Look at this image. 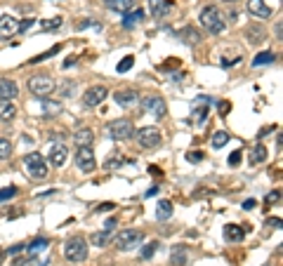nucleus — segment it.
Wrapping results in <instances>:
<instances>
[{
  "label": "nucleus",
  "instance_id": "obj_1",
  "mask_svg": "<svg viewBox=\"0 0 283 266\" xmlns=\"http://www.w3.org/2000/svg\"><path fill=\"white\" fill-rule=\"evenodd\" d=\"M201 26L208 28L210 33H215V36H220L222 31L227 28V21H224V17H222V12L215 5H208V7H203V12H201Z\"/></svg>",
  "mask_w": 283,
  "mask_h": 266
},
{
  "label": "nucleus",
  "instance_id": "obj_2",
  "mask_svg": "<svg viewBox=\"0 0 283 266\" xmlns=\"http://www.w3.org/2000/svg\"><path fill=\"white\" fill-rule=\"evenodd\" d=\"M106 134L114 142H128V139H133L135 127L128 118H118V120H111V123L106 125Z\"/></svg>",
  "mask_w": 283,
  "mask_h": 266
},
{
  "label": "nucleus",
  "instance_id": "obj_3",
  "mask_svg": "<svg viewBox=\"0 0 283 266\" xmlns=\"http://www.w3.org/2000/svg\"><path fill=\"white\" fill-rule=\"evenodd\" d=\"M64 257L69 262H85L88 259V243L83 236H73L64 245Z\"/></svg>",
  "mask_w": 283,
  "mask_h": 266
},
{
  "label": "nucleus",
  "instance_id": "obj_4",
  "mask_svg": "<svg viewBox=\"0 0 283 266\" xmlns=\"http://www.w3.org/2000/svg\"><path fill=\"white\" fill-rule=\"evenodd\" d=\"M54 80L52 76H47V73H38L33 78L28 80V89H31V94H35L38 99H45L47 94H52L54 92Z\"/></svg>",
  "mask_w": 283,
  "mask_h": 266
},
{
  "label": "nucleus",
  "instance_id": "obj_5",
  "mask_svg": "<svg viewBox=\"0 0 283 266\" xmlns=\"http://www.w3.org/2000/svg\"><path fill=\"white\" fill-rule=\"evenodd\" d=\"M135 142L140 144L142 149H156V146H160V142H163V134H160L158 127H140V130H135Z\"/></svg>",
  "mask_w": 283,
  "mask_h": 266
},
{
  "label": "nucleus",
  "instance_id": "obj_6",
  "mask_svg": "<svg viewBox=\"0 0 283 266\" xmlns=\"http://www.w3.org/2000/svg\"><path fill=\"white\" fill-rule=\"evenodd\" d=\"M24 165H26V172L33 179H45L47 177V172H50V170H47V163H45L43 156H40L38 151L28 153L26 158H24Z\"/></svg>",
  "mask_w": 283,
  "mask_h": 266
},
{
  "label": "nucleus",
  "instance_id": "obj_7",
  "mask_svg": "<svg viewBox=\"0 0 283 266\" xmlns=\"http://www.w3.org/2000/svg\"><path fill=\"white\" fill-rule=\"evenodd\" d=\"M142 240H144V233L142 231H137V229H125V231H121L118 236H116V240H114V245L118 250H123V252H128V250H133V248H137Z\"/></svg>",
  "mask_w": 283,
  "mask_h": 266
},
{
  "label": "nucleus",
  "instance_id": "obj_8",
  "mask_svg": "<svg viewBox=\"0 0 283 266\" xmlns=\"http://www.w3.org/2000/svg\"><path fill=\"white\" fill-rule=\"evenodd\" d=\"M142 108H144L146 113L156 115V118H163V115L168 113V106H165V101H163L158 94H146V97H142Z\"/></svg>",
  "mask_w": 283,
  "mask_h": 266
},
{
  "label": "nucleus",
  "instance_id": "obj_9",
  "mask_svg": "<svg viewBox=\"0 0 283 266\" xmlns=\"http://www.w3.org/2000/svg\"><path fill=\"white\" fill-rule=\"evenodd\" d=\"M76 165L83 172H95L97 160H95V153H92L90 146H78V151H76Z\"/></svg>",
  "mask_w": 283,
  "mask_h": 266
},
{
  "label": "nucleus",
  "instance_id": "obj_10",
  "mask_svg": "<svg viewBox=\"0 0 283 266\" xmlns=\"http://www.w3.org/2000/svg\"><path fill=\"white\" fill-rule=\"evenodd\" d=\"M106 88L104 85H95V88H90L85 94H83V106L85 108H95V106H99L102 101L106 99Z\"/></svg>",
  "mask_w": 283,
  "mask_h": 266
},
{
  "label": "nucleus",
  "instance_id": "obj_11",
  "mask_svg": "<svg viewBox=\"0 0 283 266\" xmlns=\"http://www.w3.org/2000/svg\"><path fill=\"white\" fill-rule=\"evenodd\" d=\"M19 33V19L9 17V14H2L0 17V40H9L12 36Z\"/></svg>",
  "mask_w": 283,
  "mask_h": 266
},
{
  "label": "nucleus",
  "instance_id": "obj_12",
  "mask_svg": "<svg viewBox=\"0 0 283 266\" xmlns=\"http://www.w3.org/2000/svg\"><path fill=\"white\" fill-rule=\"evenodd\" d=\"M114 99H116V104L123 108H133L140 104V94L135 89H118V92H114Z\"/></svg>",
  "mask_w": 283,
  "mask_h": 266
},
{
  "label": "nucleus",
  "instance_id": "obj_13",
  "mask_svg": "<svg viewBox=\"0 0 283 266\" xmlns=\"http://www.w3.org/2000/svg\"><path fill=\"white\" fill-rule=\"evenodd\" d=\"M246 7H248V12H250L255 19H269V17H272V12H274V9L269 7L265 0H248Z\"/></svg>",
  "mask_w": 283,
  "mask_h": 266
},
{
  "label": "nucleus",
  "instance_id": "obj_14",
  "mask_svg": "<svg viewBox=\"0 0 283 266\" xmlns=\"http://www.w3.org/2000/svg\"><path fill=\"white\" fill-rule=\"evenodd\" d=\"M47 156H50V163L54 168H62L66 158H69V149H66V144H54L52 149L47 151Z\"/></svg>",
  "mask_w": 283,
  "mask_h": 266
},
{
  "label": "nucleus",
  "instance_id": "obj_15",
  "mask_svg": "<svg viewBox=\"0 0 283 266\" xmlns=\"http://www.w3.org/2000/svg\"><path fill=\"white\" fill-rule=\"evenodd\" d=\"M149 7L156 19H165L172 9V0H149Z\"/></svg>",
  "mask_w": 283,
  "mask_h": 266
},
{
  "label": "nucleus",
  "instance_id": "obj_16",
  "mask_svg": "<svg viewBox=\"0 0 283 266\" xmlns=\"http://www.w3.org/2000/svg\"><path fill=\"white\" fill-rule=\"evenodd\" d=\"M246 38H248V43H253V45L265 43V40H267L265 26H262V24H250V26L246 28Z\"/></svg>",
  "mask_w": 283,
  "mask_h": 266
},
{
  "label": "nucleus",
  "instance_id": "obj_17",
  "mask_svg": "<svg viewBox=\"0 0 283 266\" xmlns=\"http://www.w3.org/2000/svg\"><path fill=\"white\" fill-rule=\"evenodd\" d=\"M17 97H19L17 83L9 78H0V99H17Z\"/></svg>",
  "mask_w": 283,
  "mask_h": 266
},
{
  "label": "nucleus",
  "instance_id": "obj_18",
  "mask_svg": "<svg viewBox=\"0 0 283 266\" xmlns=\"http://www.w3.org/2000/svg\"><path fill=\"white\" fill-rule=\"evenodd\" d=\"M73 142H76V146H92L95 132H92L90 127H78V130L73 132Z\"/></svg>",
  "mask_w": 283,
  "mask_h": 266
},
{
  "label": "nucleus",
  "instance_id": "obj_19",
  "mask_svg": "<svg viewBox=\"0 0 283 266\" xmlns=\"http://www.w3.org/2000/svg\"><path fill=\"white\" fill-rule=\"evenodd\" d=\"M14 115H17V106L12 104V99H0V120L9 123L14 120Z\"/></svg>",
  "mask_w": 283,
  "mask_h": 266
},
{
  "label": "nucleus",
  "instance_id": "obj_20",
  "mask_svg": "<svg viewBox=\"0 0 283 266\" xmlns=\"http://www.w3.org/2000/svg\"><path fill=\"white\" fill-rule=\"evenodd\" d=\"M243 236H246V231L241 229L239 224H227V226H224V240H227V243H241Z\"/></svg>",
  "mask_w": 283,
  "mask_h": 266
},
{
  "label": "nucleus",
  "instance_id": "obj_21",
  "mask_svg": "<svg viewBox=\"0 0 283 266\" xmlns=\"http://www.w3.org/2000/svg\"><path fill=\"white\" fill-rule=\"evenodd\" d=\"M135 2L137 0H104V5L109 9H114V12H130V9H135Z\"/></svg>",
  "mask_w": 283,
  "mask_h": 266
},
{
  "label": "nucleus",
  "instance_id": "obj_22",
  "mask_svg": "<svg viewBox=\"0 0 283 266\" xmlns=\"http://www.w3.org/2000/svg\"><path fill=\"white\" fill-rule=\"evenodd\" d=\"M144 19V9H130L123 14V28H133L135 24H140Z\"/></svg>",
  "mask_w": 283,
  "mask_h": 266
},
{
  "label": "nucleus",
  "instance_id": "obj_23",
  "mask_svg": "<svg viewBox=\"0 0 283 266\" xmlns=\"http://www.w3.org/2000/svg\"><path fill=\"white\" fill-rule=\"evenodd\" d=\"M40 106H43L45 115H59L64 111L62 101H52V99H40Z\"/></svg>",
  "mask_w": 283,
  "mask_h": 266
},
{
  "label": "nucleus",
  "instance_id": "obj_24",
  "mask_svg": "<svg viewBox=\"0 0 283 266\" xmlns=\"http://www.w3.org/2000/svg\"><path fill=\"white\" fill-rule=\"evenodd\" d=\"M109 240H111V231H97V233H92L90 236V243L92 245H97V248H104V245H109Z\"/></svg>",
  "mask_w": 283,
  "mask_h": 266
},
{
  "label": "nucleus",
  "instance_id": "obj_25",
  "mask_svg": "<svg viewBox=\"0 0 283 266\" xmlns=\"http://www.w3.org/2000/svg\"><path fill=\"white\" fill-rule=\"evenodd\" d=\"M156 217H158L160 222H165L172 217V203L170 200H160L158 203V210H156Z\"/></svg>",
  "mask_w": 283,
  "mask_h": 266
},
{
  "label": "nucleus",
  "instance_id": "obj_26",
  "mask_svg": "<svg viewBox=\"0 0 283 266\" xmlns=\"http://www.w3.org/2000/svg\"><path fill=\"white\" fill-rule=\"evenodd\" d=\"M170 264L172 266H186V250L184 248H175L170 255Z\"/></svg>",
  "mask_w": 283,
  "mask_h": 266
},
{
  "label": "nucleus",
  "instance_id": "obj_27",
  "mask_svg": "<svg viewBox=\"0 0 283 266\" xmlns=\"http://www.w3.org/2000/svg\"><path fill=\"white\" fill-rule=\"evenodd\" d=\"M265 160H267V149L262 144H257L255 149L250 151V163H253V165H260V163H265Z\"/></svg>",
  "mask_w": 283,
  "mask_h": 266
},
{
  "label": "nucleus",
  "instance_id": "obj_28",
  "mask_svg": "<svg viewBox=\"0 0 283 266\" xmlns=\"http://www.w3.org/2000/svg\"><path fill=\"white\" fill-rule=\"evenodd\" d=\"M227 142H229V134L224 132V130H217V132L212 134V139H210L212 149H222V146H224Z\"/></svg>",
  "mask_w": 283,
  "mask_h": 266
},
{
  "label": "nucleus",
  "instance_id": "obj_29",
  "mask_svg": "<svg viewBox=\"0 0 283 266\" xmlns=\"http://www.w3.org/2000/svg\"><path fill=\"white\" fill-rule=\"evenodd\" d=\"M276 62V54L274 52H260L253 59V66H265V64H274Z\"/></svg>",
  "mask_w": 283,
  "mask_h": 266
},
{
  "label": "nucleus",
  "instance_id": "obj_30",
  "mask_svg": "<svg viewBox=\"0 0 283 266\" xmlns=\"http://www.w3.org/2000/svg\"><path fill=\"white\" fill-rule=\"evenodd\" d=\"M179 38H184V43L194 45V43H198V40H201V33H198V31H194V28H182V31H179Z\"/></svg>",
  "mask_w": 283,
  "mask_h": 266
},
{
  "label": "nucleus",
  "instance_id": "obj_31",
  "mask_svg": "<svg viewBox=\"0 0 283 266\" xmlns=\"http://www.w3.org/2000/svg\"><path fill=\"white\" fill-rule=\"evenodd\" d=\"M158 248H160L158 240H151L149 245H144V250L140 252V259H151V257H153V252H156Z\"/></svg>",
  "mask_w": 283,
  "mask_h": 266
},
{
  "label": "nucleus",
  "instance_id": "obj_32",
  "mask_svg": "<svg viewBox=\"0 0 283 266\" xmlns=\"http://www.w3.org/2000/svg\"><path fill=\"white\" fill-rule=\"evenodd\" d=\"M9 156H12V144H9V139L0 137V160H7Z\"/></svg>",
  "mask_w": 283,
  "mask_h": 266
},
{
  "label": "nucleus",
  "instance_id": "obj_33",
  "mask_svg": "<svg viewBox=\"0 0 283 266\" xmlns=\"http://www.w3.org/2000/svg\"><path fill=\"white\" fill-rule=\"evenodd\" d=\"M133 66H135V57H125L123 62H118L116 71H118V73H125V71H130Z\"/></svg>",
  "mask_w": 283,
  "mask_h": 266
},
{
  "label": "nucleus",
  "instance_id": "obj_34",
  "mask_svg": "<svg viewBox=\"0 0 283 266\" xmlns=\"http://www.w3.org/2000/svg\"><path fill=\"white\" fill-rule=\"evenodd\" d=\"M14 195H17V188L14 186L0 188V203H2V200H9V198H14Z\"/></svg>",
  "mask_w": 283,
  "mask_h": 266
},
{
  "label": "nucleus",
  "instance_id": "obj_35",
  "mask_svg": "<svg viewBox=\"0 0 283 266\" xmlns=\"http://www.w3.org/2000/svg\"><path fill=\"white\" fill-rule=\"evenodd\" d=\"M123 163H125V160L121 158V156H116V158H109V160H106L104 168H106V170H116V168H121Z\"/></svg>",
  "mask_w": 283,
  "mask_h": 266
},
{
  "label": "nucleus",
  "instance_id": "obj_36",
  "mask_svg": "<svg viewBox=\"0 0 283 266\" xmlns=\"http://www.w3.org/2000/svg\"><path fill=\"white\" fill-rule=\"evenodd\" d=\"M59 26H62V17H54V19H50V21L45 19V21H43L45 31H50V28H59Z\"/></svg>",
  "mask_w": 283,
  "mask_h": 266
},
{
  "label": "nucleus",
  "instance_id": "obj_37",
  "mask_svg": "<svg viewBox=\"0 0 283 266\" xmlns=\"http://www.w3.org/2000/svg\"><path fill=\"white\" fill-rule=\"evenodd\" d=\"M279 200H281V191H272V193H269V195H267V198H265V205H267V207H269V205L279 203Z\"/></svg>",
  "mask_w": 283,
  "mask_h": 266
},
{
  "label": "nucleus",
  "instance_id": "obj_38",
  "mask_svg": "<svg viewBox=\"0 0 283 266\" xmlns=\"http://www.w3.org/2000/svg\"><path fill=\"white\" fill-rule=\"evenodd\" d=\"M241 158H243V153H241V151H234V153L229 156V165H231V168H239V165H241Z\"/></svg>",
  "mask_w": 283,
  "mask_h": 266
},
{
  "label": "nucleus",
  "instance_id": "obj_39",
  "mask_svg": "<svg viewBox=\"0 0 283 266\" xmlns=\"http://www.w3.org/2000/svg\"><path fill=\"white\" fill-rule=\"evenodd\" d=\"M45 245H47V240L38 238V240H33V243H31V245H28V250H31V252H35V250H43Z\"/></svg>",
  "mask_w": 283,
  "mask_h": 266
},
{
  "label": "nucleus",
  "instance_id": "obj_40",
  "mask_svg": "<svg viewBox=\"0 0 283 266\" xmlns=\"http://www.w3.org/2000/svg\"><path fill=\"white\" fill-rule=\"evenodd\" d=\"M186 160H189V163H201V160H203V153L198 151H191V153H186Z\"/></svg>",
  "mask_w": 283,
  "mask_h": 266
},
{
  "label": "nucleus",
  "instance_id": "obj_41",
  "mask_svg": "<svg viewBox=\"0 0 283 266\" xmlns=\"http://www.w3.org/2000/svg\"><path fill=\"white\" fill-rule=\"evenodd\" d=\"M35 19H24V21H19V33H24V31H28V28L33 26Z\"/></svg>",
  "mask_w": 283,
  "mask_h": 266
},
{
  "label": "nucleus",
  "instance_id": "obj_42",
  "mask_svg": "<svg viewBox=\"0 0 283 266\" xmlns=\"http://www.w3.org/2000/svg\"><path fill=\"white\" fill-rule=\"evenodd\" d=\"M194 113H196V120H198V123H203V120H205V113H208V108H205V106L194 108Z\"/></svg>",
  "mask_w": 283,
  "mask_h": 266
},
{
  "label": "nucleus",
  "instance_id": "obj_43",
  "mask_svg": "<svg viewBox=\"0 0 283 266\" xmlns=\"http://www.w3.org/2000/svg\"><path fill=\"white\" fill-rule=\"evenodd\" d=\"M73 89H76V83H69V85H66V83H64V88H62V94H66V97H71V92H73Z\"/></svg>",
  "mask_w": 283,
  "mask_h": 266
},
{
  "label": "nucleus",
  "instance_id": "obj_44",
  "mask_svg": "<svg viewBox=\"0 0 283 266\" xmlns=\"http://www.w3.org/2000/svg\"><path fill=\"white\" fill-rule=\"evenodd\" d=\"M114 207H116L114 203H102V205H99V207H97V210H99V212H111Z\"/></svg>",
  "mask_w": 283,
  "mask_h": 266
},
{
  "label": "nucleus",
  "instance_id": "obj_45",
  "mask_svg": "<svg viewBox=\"0 0 283 266\" xmlns=\"http://www.w3.org/2000/svg\"><path fill=\"white\" fill-rule=\"evenodd\" d=\"M229 101H222V104H220V111H222V115H227V113H229Z\"/></svg>",
  "mask_w": 283,
  "mask_h": 266
},
{
  "label": "nucleus",
  "instance_id": "obj_46",
  "mask_svg": "<svg viewBox=\"0 0 283 266\" xmlns=\"http://www.w3.org/2000/svg\"><path fill=\"white\" fill-rule=\"evenodd\" d=\"M253 207H257L255 200H246V203H243V210H253Z\"/></svg>",
  "mask_w": 283,
  "mask_h": 266
},
{
  "label": "nucleus",
  "instance_id": "obj_47",
  "mask_svg": "<svg viewBox=\"0 0 283 266\" xmlns=\"http://www.w3.org/2000/svg\"><path fill=\"white\" fill-rule=\"evenodd\" d=\"M114 226H116V219H109L104 229H106V231H114Z\"/></svg>",
  "mask_w": 283,
  "mask_h": 266
},
{
  "label": "nucleus",
  "instance_id": "obj_48",
  "mask_svg": "<svg viewBox=\"0 0 283 266\" xmlns=\"http://www.w3.org/2000/svg\"><path fill=\"white\" fill-rule=\"evenodd\" d=\"M149 170H151V175H156V177H158V175H160V177H163V172H160V170L156 168V165H151Z\"/></svg>",
  "mask_w": 283,
  "mask_h": 266
},
{
  "label": "nucleus",
  "instance_id": "obj_49",
  "mask_svg": "<svg viewBox=\"0 0 283 266\" xmlns=\"http://www.w3.org/2000/svg\"><path fill=\"white\" fill-rule=\"evenodd\" d=\"M281 31H283V26H281V21L276 24V38H281Z\"/></svg>",
  "mask_w": 283,
  "mask_h": 266
},
{
  "label": "nucleus",
  "instance_id": "obj_50",
  "mask_svg": "<svg viewBox=\"0 0 283 266\" xmlns=\"http://www.w3.org/2000/svg\"><path fill=\"white\" fill-rule=\"evenodd\" d=\"M156 193H158V186H151V188H149V193H146V195H156Z\"/></svg>",
  "mask_w": 283,
  "mask_h": 266
},
{
  "label": "nucleus",
  "instance_id": "obj_51",
  "mask_svg": "<svg viewBox=\"0 0 283 266\" xmlns=\"http://www.w3.org/2000/svg\"><path fill=\"white\" fill-rule=\"evenodd\" d=\"M2 257H5V252H2V250H0V259H2Z\"/></svg>",
  "mask_w": 283,
  "mask_h": 266
},
{
  "label": "nucleus",
  "instance_id": "obj_52",
  "mask_svg": "<svg viewBox=\"0 0 283 266\" xmlns=\"http://www.w3.org/2000/svg\"><path fill=\"white\" fill-rule=\"evenodd\" d=\"M222 2H236V0H222Z\"/></svg>",
  "mask_w": 283,
  "mask_h": 266
},
{
  "label": "nucleus",
  "instance_id": "obj_53",
  "mask_svg": "<svg viewBox=\"0 0 283 266\" xmlns=\"http://www.w3.org/2000/svg\"><path fill=\"white\" fill-rule=\"evenodd\" d=\"M54 2H62V0H54Z\"/></svg>",
  "mask_w": 283,
  "mask_h": 266
}]
</instances>
